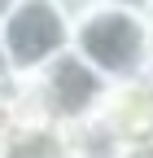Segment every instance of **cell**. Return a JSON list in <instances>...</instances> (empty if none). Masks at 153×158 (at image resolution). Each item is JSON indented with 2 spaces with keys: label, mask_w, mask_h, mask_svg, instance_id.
Instances as JSON below:
<instances>
[{
  "label": "cell",
  "mask_w": 153,
  "mask_h": 158,
  "mask_svg": "<svg viewBox=\"0 0 153 158\" xmlns=\"http://www.w3.org/2000/svg\"><path fill=\"white\" fill-rule=\"evenodd\" d=\"M5 5H9V0H0V9H5Z\"/></svg>",
  "instance_id": "9"
},
{
  "label": "cell",
  "mask_w": 153,
  "mask_h": 158,
  "mask_svg": "<svg viewBox=\"0 0 153 158\" xmlns=\"http://www.w3.org/2000/svg\"><path fill=\"white\" fill-rule=\"evenodd\" d=\"M144 22H149V48H153V5H149V13H144Z\"/></svg>",
  "instance_id": "8"
},
{
  "label": "cell",
  "mask_w": 153,
  "mask_h": 158,
  "mask_svg": "<svg viewBox=\"0 0 153 158\" xmlns=\"http://www.w3.org/2000/svg\"><path fill=\"white\" fill-rule=\"evenodd\" d=\"M105 92H109V79L101 70H92L74 48L61 53L53 66H44L35 79H22L18 84L26 127H40V123L83 127L92 118H101Z\"/></svg>",
  "instance_id": "1"
},
{
  "label": "cell",
  "mask_w": 153,
  "mask_h": 158,
  "mask_svg": "<svg viewBox=\"0 0 153 158\" xmlns=\"http://www.w3.org/2000/svg\"><path fill=\"white\" fill-rule=\"evenodd\" d=\"M70 18H79V13H88V9H96V5H105V0H57Z\"/></svg>",
  "instance_id": "6"
},
{
  "label": "cell",
  "mask_w": 153,
  "mask_h": 158,
  "mask_svg": "<svg viewBox=\"0 0 153 158\" xmlns=\"http://www.w3.org/2000/svg\"><path fill=\"white\" fill-rule=\"evenodd\" d=\"M74 44V18L57 0H9L0 9V62L13 79H35Z\"/></svg>",
  "instance_id": "3"
},
{
  "label": "cell",
  "mask_w": 153,
  "mask_h": 158,
  "mask_svg": "<svg viewBox=\"0 0 153 158\" xmlns=\"http://www.w3.org/2000/svg\"><path fill=\"white\" fill-rule=\"evenodd\" d=\"M0 158H9V154H5V149H0Z\"/></svg>",
  "instance_id": "10"
},
{
  "label": "cell",
  "mask_w": 153,
  "mask_h": 158,
  "mask_svg": "<svg viewBox=\"0 0 153 158\" xmlns=\"http://www.w3.org/2000/svg\"><path fill=\"white\" fill-rule=\"evenodd\" d=\"M109 5H118V9H136V13H149L153 0H109Z\"/></svg>",
  "instance_id": "7"
},
{
  "label": "cell",
  "mask_w": 153,
  "mask_h": 158,
  "mask_svg": "<svg viewBox=\"0 0 153 158\" xmlns=\"http://www.w3.org/2000/svg\"><path fill=\"white\" fill-rule=\"evenodd\" d=\"M101 123L114 136H123V141L153 136V75L109 84L105 106H101Z\"/></svg>",
  "instance_id": "4"
},
{
  "label": "cell",
  "mask_w": 153,
  "mask_h": 158,
  "mask_svg": "<svg viewBox=\"0 0 153 158\" xmlns=\"http://www.w3.org/2000/svg\"><path fill=\"white\" fill-rule=\"evenodd\" d=\"M74 53L92 70H101L109 84L153 75V48H149V22L136 9L118 5H96L74 18Z\"/></svg>",
  "instance_id": "2"
},
{
  "label": "cell",
  "mask_w": 153,
  "mask_h": 158,
  "mask_svg": "<svg viewBox=\"0 0 153 158\" xmlns=\"http://www.w3.org/2000/svg\"><path fill=\"white\" fill-rule=\"evenodd\" d=\"M9 158H74V141H70V127H57V123H40V127H22L5 145Z\"/></svg>",
  "instance_id": "5"
}]
</instances>
